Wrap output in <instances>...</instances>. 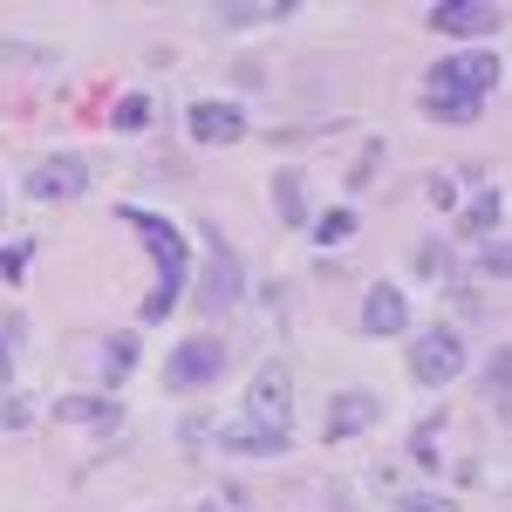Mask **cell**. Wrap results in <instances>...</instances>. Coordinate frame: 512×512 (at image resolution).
Wrapping results in <instances>:
<instances>
[{"label":"cell","instance_id":"1","mask_svg":"<svg viewBox=\"0 0 512 512\" xmlns=\"http://www.w3.org/2000/svg\"><path fill=\"white\" fill-rule=\"evenodd\" d=\"M499 55L478 48V55H451L431 69V89H424V117H444V123H478L485 96L499 89Z\"/></svg>","mask_w":512,"mask_h":512},{"label":"cell","instance_id":"2","mask_svg":"<svg viewBox=\"0 0 512 512\" xmlns=\"http://www.w3.org/2000/svg\"><path fill=\"white\" fill-rule=\"evenodd\" d=\"M117 219L130 233H144L151 260H158V287L144 294V321H164L178 301H185V274H192V253H185V233L164 219V212H144V205H117Z\"/></svg>","mask_w":512,"mask_h":512},{"label":"cell","instance_id":"3","mask_svg":"<svg viewBox=\"0 0 512 512\" xmlns=\"http://www.w3.org/2000/svg\"><path fill=\"white\" fill-rule=\"evenodd\" d=\"M239 294H246V274H239V253L219 239V226H205V274H198V308L205 315H233Z\"/></svg>","mask_w":512,"mask_h":512},{"label":"cell","instance_id":"4","mask_svg":"<svg viewBox=\"0 0 512 512\" xmlns=\"http://www.w3.org/2000/svg\"><path fill=\"white\" fill-rule=\"evenodd\" d=\"M410 376L424 383V390H444V383H458L465 376V335L451 328V321H437L417 335V349H410Z\"/></svg>","mask_w":512,"mask_h":512},{"label":"cell","instance_id":"5","mask_svg":"<svg viewBox=\"0 0 512 512\" xmlns=\"http://www.w3.org/2000/svg\"><path fill=\"white\" fill-rule=\"evenodd\" d=\"M239 417L260 424V431H287L294 424V376H287V362H260L253 369V390H246Z\"/></svg>","mask_w":512,"mask_h":512},{"label":"cell","instance_id":"6","mask_svg":"<svg viewBox=\"0 0 512 512\" xmlns=\"http://www.w3.org/2000/svg\"><path fill=\"white\" fill-rule=\"evenodd\" d=\"M219 376H226V342L212 335H192L164 355V390H212Z\"/></svg>","mask_w":512,"mask_h":512},{"label":"cell","instance_id":"7","mask_svg":"<svg viewBox=\"0 0 512 512\" xmlns=\"http://www.w3.org/2000/svg\"><path fill=\"white\" fill-rule=\"evenodd\" d=\"M383 396L376 390H342V396H328V417H321V437L328 444H342V437H362V431H376L383 424Z\"/></svg>","mask_w":512,"mask_h":512},{"label":"cell","instance_id":"8","mask_svg":"<svg viewBox=\"0 0 512 512\" xmlns=\"http://www.w3.org/2000/svg\"><path fill=\"white\" fill-rule=\"evenodd\" d=\"M424 21H431L437 35H492L506 21V7L499 0H437Z\"/></svg>","mask_w":512,"mask_h":512},{"label":"cell","instance_id":"9","mask_svg":"<svg viewBox=\"0 0 512 512\" xmlns=\"http://www.w3.org/2000/svg\"><path fill=\"white\" fill-rule=\"evenodd\" d=\"M28 192L35 198H82L89 192V164L69 158V151H62V158H41L35 171H28Z\"/></svg>","mask_w":512,"mask_h":512},{"label":"cell","instance_id":"10","mask_svg":"<svg viewBox=\"0 0 512 512\" xmlns=\"http://www.w3.org/2000/svg\"><path fill=\"white\" fill-rule=\"evenodd\" d=\"M48 417H55V424H82V431H117L123 403L117 396H55Z\"/></svg>","mask_w":512,"mask_h":512},{"label":"cell","instance_id":"11","mask_svg":"<svg viewBox=\"0 0 512 512\" xmlns=\"http://www.w3.org/2000/svg\"><path fill=\"white\" fill-rule=\"evenodd\" d=\"M362 335H403V328H410V301H403V294H396L390 280H376V287H369V294H362Z\"/></svg>","mask_w":512,"mask_h":512},{"label":"cell","instance_id":"12","mask_svg":"<svg viewBox=\"0 0 512 512\" xmlns=\"http://www.w3.org/2000/svg\"><path fill=\"white\" fill-rule=\"evenodd\" d=\"M185 123H192L198 144H239V137H246V117H239L233 103H192Z\"/></svg>","mask_w":512,"mask_h":512},{"label":"cell","instance_id":"13","mask_svg":"<svg viewBox=\"0 0 512 512\" xmlns=\"http://www.w3.org/2000/svg\"><path fill=\"white\" fill-rule=\"evenodd\" d=\"M219 451H233V458H280L287 431H260V424L233 417V424H219Z\"/></svg>","mask_w":512,"mask_h":512},{"label":"cell","instance_id":"14","mask_svg":"<svg viewBox=\"0 0 512 512\" xmlns=\"http://www.w3.org/2000/svg\"><path fill=\"white\" fill-rule=\"evenodd\" d=\"M287 14H294V0H219L212 7L219 28H267V21H287Z\"/></svg>","mask_w":512,"mask_h":512},{"label":"cell","instance_id":"15","mask_svg":"<svg viewBox=\"0 0 512 512\" xmlns=\"http://www.w3.org/2000/svg\"><path fill=\"white\" fill-rule=\"evenodd\" d=\"M499 219H506V192H499V185H485V192L465 205V219H458V239H485V233H499Z\"/></svg>","mask_w":512,"mask_h":512},{"label":"cell","instance_id":"16","mask_svg":"<svg viewBox=\"0 0 512 512\" xmlns=\"http://www.w3.org/2000/svg\"><path fill=\"white\" fill-rule=\"evenodd\" d=\"M274 212L287 226H308V178L301 171H274Z\"/></svg>","mask_w":512,"mask_h":512},{"label":"cell","instance_id":"17","mask_svg":"<svg viewBox=\"0 0 512 512\" xmlns=\"http://www.w3.org/2000/svg\"><path fill=\"white\" fill-rule=\"evenodd\" d=\"M437 437H444V410H437V417H424V424L410 431V465L437 472Z\"/></svg>","mask_w":512,"mask_h":512},{"label":"cell","instance_id":"18","mask_svg":"<svg viewBox=\"0 0 512 512\" xmlns=\"http://www.w3.org/2000/svg\"><path fill=\"white\" fill-rule=\"evenodd\" d=\"M130 369H137V342H130V335H110V342H103V376L123 383Z\"/></svg>","mask_w":512,"mask_h":512},{"label":"cell","instance_id":"19","mask_svg":"<svg viewBox=\"0 0 512 512\" xmlns=\"http://www.w3.org/2000/svg\"><path fill=\"white\" fill-rule=\"evenodd\" d=\"M506 362H512V349L499 342V349H492V369H485V403H492V417H506Z\"/></svg>","mask_w":512,"mask_h":512},{"label":"cell","instance_id":"20","mask_svg":"<svg viewBox=\"0 0 512 512\" xmlns=\"http://www.w3.org/2000/svg\"><path fill=\"white\" fill-rule=\"evenodd\" d=\"M110 123H117L123 137H130V130H144V123H151V96H144V89H130L117 110H110Z\"/></svg>","mask_w":512,"mask_h":512},{"label":"cell","instance_id":"21","mask_svg":"<svg viewBox=\"0 0 512 512\" xmlns=\"http://www.w3.org/2000/svg\"><path fill=\"white\" fill-rule=\"evenodd\" d=\"M355 233V212L342 205V212H328V219H315V246H342V239Z\"/></svg>","mask_w":512,"mask_h":512},{"label":"cell","instance_id":"22","mask_svg":"<svg viewBox=\"0 0 512 512\" xmlns=\"http://www.w3.org/2000/svg\"><path fill=\"white\" fill-rule=\"evenodd\" d=\"M472 260H478V274L506 280V239H499V233H492V239H478V253H472Z\"/></svg>","mask_w":512,"mask_h":512},{"label":"cell","instance_id":"23","mask_svg":"<svg viewBox=\"0 0 512 512\" xmlns=\"http://www.w3.org/2000/svg\"><path fill=\"white\" fill-rule=\"evenodd\" d=\"M21 424H35V396H7L0 403V431H21Z\"/></svg>","mask_w":512,"mask_h":512},{"label":"cell","instance_id":"24","mask_svg":"<svg viewBox=\"0 0 512 512\" xmlns=\"http://www.w3.org/2000/svg\"><path fill=\"white\" fill-rule=\"evenodd\" d=\"M424 198H431L437 212H451V205H458V178H444V171H431V178H424Z\"/></svg>","mask_w":512,"mask_h":512},{"label":"cell","instance_id":"25","mask_svg":"<svg viewBox=\"0 0 512 512\" xmlns=\"http://www.w3.org/2000/svg\"><path fill=\"white\" fill-rule=\"evenodd\" d=\"M417 274H451V246H417Z\"/></svg>","mask_w":512,"mask_h":512},{"label":"cell","instance_id":"26","mask_svg":"<svg viewBox=\"0 0 512 512\" xmlns=\"http://www.w3.org/2000/svg\"><path fill=\"white\" fill-rule=\"evenodd\" d=\"M14 383V321H0V396Z\"/></svg>","mask_w":512,"mask_h":512},{"label":"cell","instance_id":"27","mask_svg":"<svg viewBox=\"0 0 512 512\" xmlns=\"http://www.w3.org/2000/svg\"><path fill=\"white\" fill-rule=\"evenodd\" d=\"M396 512H458V506H451V499H431V492H410Z\"/></svg>","mask_w":512,"mask_h":512},{"label":"cell","instance_id":"28","mask_svg":"<svg viewBox=\"0 0 512 512\" xmlns=\"http://www.w3.org/2000/svg\"><path fill=\"white\" fill-rule=\"evenodd\" d=\"M21 260H28V246H14V253H0V274H7V280H21Z\"/></svg>","mask_w":512,"mask_h":512},{"label":"cell","instance_id":"29","mask_svg":"<svg viewBox=\"0 0 512 512\" xmlns=\"http://www.w3.org/2000/svg\"><path fill=\"white\" fill-rule=\"evenodd\" d=\"M205 512H219V506H205Z\"/></svg>","mask_w":512,"mask_h":512}]
</instances>
